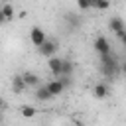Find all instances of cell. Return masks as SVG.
Masks as SVG:
<instances>
[{"mask_svg":"<svg viewBox=\"0 0 126 126\" xmlns=\"http://www.w3.org/2000/svg\"><path fill=\"white\" fill-rule=\"evenodd\" d=\"M100 69L106 79H116L120 73V61H104V63H100Z\"/></svg>","mask_w":126,"mask_h":126,"instance_id":"obj_1","label":"cell"},{"mask_svg":"<svg viewBox=\"0 0 126 126\" xmlns=\"http://www.w3.org/2000/svg\"><path fill=\"white\" fill-rule=\"evenodd\" d=\"M108 30H110V32H114V33H116V37H118L120 41H124V32H126V28H124L122 18H118V16L110 18V20H108Z\"/></svg>","mask_w":126,"mask_h":126,"instance_id":"obj_2","label":"cell"},{"mask_svg":"<svg viewBox=\"0 0 126 126\" xmlns=\"http://www.w3.org/2000/svg\"><path fill=\"white\" fill-rule=\"evenodd\" d=\"M37 49H39V53H41L43 57H51V55H55V51L59 49V45H57L55 39H47V37H45V41H43Z\"/></svg>","mask_w":126,"mask_h":126,"instance_id":"obj_3","label":"cell"},{"mask_svg":"<svg viewBox=\"0 0 126 126\" xmlns=\"http://www.w3.org/2000/svg\"><path fill=\"white\" fill-rule=\"evenodd\" d=\"M45 37H47V35H45V32H43L41 28H37V26L32 28V32H30V41H32L35 47H39V45L45 41Z\"/></svg>","mask_w":126,"mask_h":126,"instance_id":"obj_4","label":"cell"},{"mask_svg":"<svg viewBox=\"0 0 126 126\" xmlns=\"http://www.w3.org/2000/svg\"><path fill=\"white\" fill-rule=\"evenodd\" d=\"M93 47H94V51H96L98 55H102V53H108V51H110V43H108V39H106L104 35H98V37L94 39Z\"/></svg>","mask_w":126,"mask_h":126,"instance_id":"obj_5","label":"cell"},{"mask_svg":"<svg viewBox=\"0 0 126 126\" xmlns=\"http://www.w3.org/2000/svg\"><path fill=\"white\" fill-rule=\"evenodd\" d=\"M45 87H47V91H49V94H51V96H57V94H61V93L65 91V87H63V83H61L59 79H53V81H47V83H45Z\"/></svg>","mask_w":126,"mask_h":126,"instance_id":"obj_6","label":"cell"},{"mask_svg":"<svg viewBox=\"0 0 126 126\" xmlns=\"http://www.w3.org/2000/svg\"><path fill=\"white\" fill-rule=\"evenodd\" d=\"M47 69H49L55 77H59V73H61V57H55V55L47 57Z\"/></svg>","mask_w":126,"mask_h":126,"instance_id":"obj_7","label":"cell"},{"mask_svg":"<svg viewBox=\"0 0 126 126\" xmlns=\"http://www.w3.org/2000/svg\"><path fill=\"white\" fill-rule=\"evenodd\" d=\"M33 96H35V100H39V102H47L49 98H53V96L49 94L47 87H45V85H41V83L37 85V89H35V94H33Z\"/></svg>","mask_w":126,"mask_h":126,"instance_id":"obj_8","label":"cell"},{"mask_svg":"<svg viewBox=\"0 0 126 126\" xmlns=\"http://www.w3.org/2000/svg\"><path fill=\"white\" fill-rule=\"evenodd\" d=\"M22 79H24V83H26V87H37L41 81H39V75L37 73H32V71H26L24 75H22Z\"/></svg>","mask_w":126,"mask_h":126,"instance_id":"obj_9","label":"cell"},{"mask_svg":"<svg viewBox=\"0 0 126 126\" xmlns=\"http://www.w3.org/2000/svg\"><path fill=\"white\" fill-rule=\"evenodd\" d=\"M93 94H94V98H106L108 96V85L106 83H96L94 87H93Z\"/></svg>","mask_w":126,"mask_h":126,"instance_id":"obj_10","label":"cell"},{"mask_svg":"<svg viewBox=\"0 0 126 126\" xmlns=\"http://www.w3.org/2000/svg\"><path fill=\"white\" fill-rule=\"evenodd\" d=\"M26 89H28V87H26V83H24L22 75H14V79H12V91H14L16 94H22Z\"/></svg>","mask_w":126,"mask_h":126,"instance_id":"obj_11","label":"cell"},{"mask_svg":"<svg viewBox=\"0 0 126 126\" xmlns=\"http://www.w3.org/2000/svg\"><path fill=\"white\" fill-rule=\"evenodd\" d=\"M73 71H75V63H73L71 59H61V73H59V75H67V77H71Z\"/></svg>","mask_w":126,"mask_h":126,"instance_id":"obj_12","label":"cell"},{"mask_svg":"<svg viewBox=\"0 0 126 126\" xmlns=\"http://www.w3.org/2000/svg\"><path fill=\"white\" fill-rule=\"evenodd\" d=\"M20 112H22V116H24V118H32V116H35V112H37V110H35L33 106H30V104H24V106L20 108Z\"/></svg>","mask_w":126,"mask_h":126,"instance_id":"obj_13","label":"cell"},{"mask_svg":"<svg viewBox=\"0 0 126 126\" xmlns=\"http://www.w3.org/2000/svg\"><path fill=\"white\" fill-rule=\"evenodd\" d=\"M110 6V0H91V8H96V10H106Z\"/></svg>","mask_w":126,"mask_h":126,"instance_id":"obj_14","label":"cell"},{"mask_svg":"<svg viewBox=\"0 0 126 126\" xmlns=\"http://www.w3.org/2000/svg\"><path fill=\"white\" fill-rule=\"evenodd\" d=\"M0 10H2V14H4V18H6V22L14 18V8H12L10 4H2V6H0Z\"/></svg>","mask_w":126,"mask_h":126,"instance_id":"obj_15","label":"cell"},{"mask_svg":"<svg viewBox=\"0 0 126 126\" xmlns=\"http://www.w3.org/2000/svg\"><path fill=\"white\" fill-rule=\"evenodd\" d=\"M65 20L71 24V28H79V26H81V18H79L77 14H71V12H69V14L65 16Z\"/></svg>","mask_w":126,"mask_h":126,"instance_id":"obj_16","label":"cell"},{"mask_svg":"<svg viewBox=\"0 0 126 126\" xmlns=\"http://www.w3.org/2000/svg\"><path fill=\"white\" fill-rule=\"evenodd\" d=\"M77 6H79V10H89L91 8V0H77Z\"/></svg>","mask_w":126,"mask_h":126,"instance_id":"obj_17","label":"cell"},{"mask_svg":"<svg viewBox=\"0 0 126 126\" xmlns=\"http://www.w3.org/2000/svg\"><path fill=\"white\" fill-rule=\"evenodd\" d=\"M6 22V18H4V14H2V10H0V24H4Z\"/></svg>","mask_w":126,"mask_h":126,"instance_id":"obj_18","label":"cell"},{"mask_svg":"<svg viewBox=\"0 0 126 126\" xmlns=\"http://www.w3.org/2000/svg\"><path fill=\"white\" fill-rule=\"evenodd\" d=\"M2 120H4V118H2V112H0V124H2Z\"/></svg>","mask_w":126,"mask_h":126,"instance_id":"obj_19","label":"cell"},{"mask_svg":"<svg viewBox=\"0 0 126 126\" xmlns=\"http://www.w3.org/2000/svg\"><path fill=\"white\" fill-rule=\"evenodd\" d=\"M0 108H2V98H0Z\"/></svg>","mask_w":126,"mask_h":126,"instance_id":"obj_20","label":"cell"}]
</instances>
